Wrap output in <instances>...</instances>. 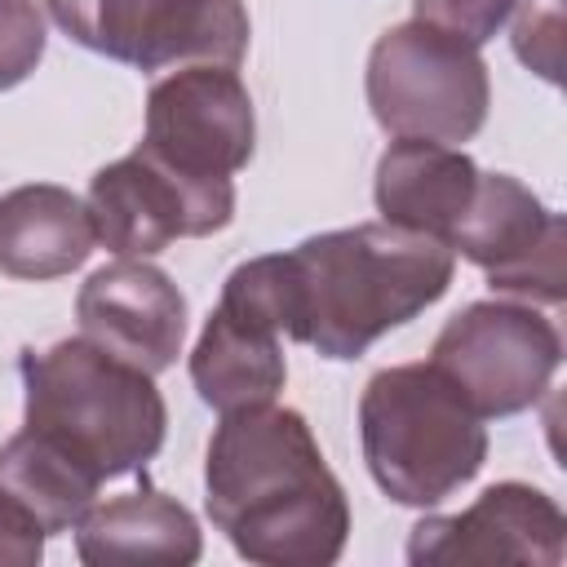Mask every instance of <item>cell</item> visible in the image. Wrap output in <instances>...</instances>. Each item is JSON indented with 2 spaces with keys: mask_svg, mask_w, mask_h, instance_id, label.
Wrapping results in <instances>:
<instances>
[{
  "mask_svg": "<svg viewBox=\"0 0 567 567\" xmlns=\"http://www.w3.org/2000/svg\"><path fill=\"white\" fill-rule=\"evenodd\" d=\"M452 270L456 252L447 244L363 221L235 266L221 284V306L270 323L323 359H359L377 337L434 306Z\"/></svg>",
  "mask_w": 567,
  "mask_h": 567,
  "instance_id": "6da1fadb",
  "label": "cell"
},
{
  "mask_svg": "<svg viewBox=\"0 0 567 567\" xmlns=\"http://www.w3.org/2000/svg\"><path fill=\"white\" fill-rule=\"evenodd\" d=\"M204 505L239 558L328 567L350 536V505L310 425L292 408L221 412L204 461Z\"/></svg>",
  "mask_w": 567,
  "mask_h": 567,
  "instance_id": "7a4b0ae2",
  "label": "cell"
},
{
  "mask_svg": "<svg viewBox=\"0 0 567 567\" xmlns=\"http://www.w3.org/2000/svg\"><path fill=\"white\" fill-rule=\"evenodd\" d=\"M22 430L66 452L97 483L142 470L164 443V399L151 372L89 337L22 354Z\"/></svg>",
  "mask_w": 567,
  "mask_h": 567,
  "instance_id": "3957f363",
  "label": "cell"
},
{
  "mask_svg": "<svg viewBox=\"0 0 567 567\" xmlns=\"http://www.w3.org/2000/svg\"><path fill=\"white\" fill-rule=\"evenodd\" d=\"M359 439L377 487L412 509L447 501L487 461L483 416L434 363L381 368L359 399Z\"/></svg>",
  "mask_w": 567,
  "mask_h": 567,
  "instance_id": "277c9868",
  "label": "cell"
},
{
  "mask_svg": "<svg viewBox=\"0 0 567 567\" xmlns=\"http://www.w3.org/2000/svg\"><path fill=\"white\" fill-rule=\"evenodd\" d=\"M368 106L372 120L394 137L461 146L487 120V66L474 44L412 18L372 44Z\"/></svg>",
  "mask_w": 567,
  "mask_h": 567,
  "instance_id": "5b68a950",
  "label": "cell"
},
{
  "mask_svg": "<svg viewBox=\"0 0 567 567\" xmlns=\"http://www.w3.org/2000/svg\"><path fill=\"white\" fill-rule=\"evenodd\" d=\"M44 9L75 44L137 71L239 66L248 49L239 0H44Z\"/></svg>",
  "mask_w": 567,
  "mask_h": 567,
  "instance_id": "8992f818",
  "label": "cell"
},
{
  "mask_svg": "<svg viewBox=\"0 0 567 567\" xmlns=\"http://www.w3.org/2000/svg\"><path fill=\"white\" fill-rule=\"evenodd\" d=\"M430 363L478 416H514L549 390L563 363V337L532 306L474 301L447 319Z\"/></svg>",
  "mask_w": 567,
  "mask_h": 567,
  "instance_id": "52a82bcc",
  "label": "cell"
},
{
  "mask_svg": "<svg viewBox=\"0 0 567 567\" xmlns=\"http://www.w3.org/2000/svg\"><path fill=\"white\" fill-rule=\"evenodd\" d=\"M89 217L115 257H155L173 239L226 230L235 217L230 177H190L146 146L106 164L89 182Z\"/></svg>",
  "mask_w": 567,
  "mask_h": 567,
  "instance_id": "ba28073f",
  "label": "cell"
},
{
  "mask_svg": "<svg viewBox=\"0 0 567 567\" xmlns=\"http://www.w3.org/2000/svg\"><path fill=\"white\" fill-rule=\"evenodd\" d=\"M447 248L474 261L492 292L540 306H563L567 297V226L509 173H478Z\"/></svg>",
  "mask_w": 567,
  "mask_h": 567,
  "instance_id": "9c48e42d",
  "label": "cell"
},
{
  "mask_svg": "<svg viewBox=\"0 0 567 567\" xmlns=\"http://www.w3.org/2000/svg\"><path fill=\"white\" fill-rule=\"evenodd\" d=\"M257 120L235 66H186L146 97L142 146L190 177H230L252 159Z\"/></svg>",
  "mask_w": 567,
  "mask_h": 567,
  "instance_id": "30bf717a",
  "label": "cell"
},
{
  "mask_svg": "<svg viewBox=\"0 0 567 567\" xmlns=\"http://www.w3.org/2000/svg\"><path fill=\"white\" fill-rule=\"evenodd\" d=\"M567 518L540 487L496 483L461 514L421 518L408 536V563H532L558 567Z\"/></svg>",
  "mask_w": 567,
  "mask_h": 567,
  "instance_id": "8fae6325",
  "label": "cell"
},
{
  "mask_svg": "<svg viewBox=\"0 0 567 567\" xmlns=\"http://www.w3.org/2000/svg\"><path fill=\"white\" fill-rule=\"evenodd\" d=\"M75 315L89 341L151 377L173 368L186 341V297L146 257H120L93 270L75 297Z\"/></svg>",
  "mask_w": 567,
  "mask_h": 567,
  "instance_id": "7c38bea8",
  "label": "cell"
},
{
  "mask_svg": "<svg viewBox=\"0 0 567 567\" xmlns=\"http://www.w3.org/2000/svg\"><path fill=\"white\" fill-rule=\"evenodd\" d=\"M474 182H478V168L461 146L399 137L377 159L372 195H377L381 221L447 244L474 199Z\"/></svg>",
  "mask_w": 567,
  "mask_h": 567,
  "instance_id": "4fadbf2b",
  "label": "cell"
},
{
  "mask_svg": "<svg viewBox=\"0 0 567 567\" xmlns=\"http://www.w3.org/2000/svg\"><path fill=\"white\" fill-rule=\"evenodd\" d=\"M93 244L89 204L66 186L31 182L0 195V275L62 279L89 261Z\"/></svg>",
  "mask_w": 567,
  "mask_h": 567,
  "instance_id": "5bb4252c",
  "label": "cell"
},
{
  "mask_svg": "<svg viewBox=\"0 0 567 567\" xmlns=\"http://www.w3.org/2000/svg\"><path fill=\"white\" fill-rule=\"evenodd\" d=\"M204 549L195 514L155 492H128L106 505H93L75 523V554L89 567H120V563H155V567H186Z\"/></svg>",
  "mask_w": 567,
  "mask_h": 567,
  "instance_id": "9a60e30c",
  "label": "cell"
},
{
  "mask_svg": "<svg viewBox=\"0 0 567 567\" xmlns=\"http://www.w3.org/2000/svg\"><path fill=\"white\" fill-rule=\"evenodd\" d=\"M190 381L199 399L217 412L275 403V394L288 381L279 332L244 310H230L217 301L208 315L195 350H190Z\"/></svg>",
  "mask_w": 567,
  "mask_h": 567,
  "instance_id": "2e32d148",
  "label": "cell"
},
{
  "mask_svg": "<svg viewBox=\"0 0 567 567\" xmlns=\"http://www.w3.org/2000/svg\"><path fill=\"white\" fill-rule=\"evenodd\" d=\"M0 487L18 496L49 536H58V532H75V523L93 509L102 483L53 443L22 430L0 447Z\"/></svg>",
  "mask_w": 567,
  "mask_h": 567,
  "instance_id": "e0dca14e",
  "label": "cell"
},
{
  "mask_svg": "<svg viewBox=\"0 0 567 567\" xmlns=\"http://www.w3.org/2000/svg\"><path fill=\"white\" fill-rule=\"evenodd\" d=\"M514 53L527 71L558 84L563 75V0H514Z\"/></svg>",
  "mask_w": 567,
  "mask_h": 567,
  "instance_id": "ac0fdd59",
  "label": "cell"
},
{
  "mask_svg": "<svg viewBox=\"0 0 567 567\" xmlns=\"http://www.w3.org/2000/svg\"><path fill=\"white\" fill-rule=\"evenodd\" d=\"M44 58V18L35 0H0V89L22 84Z\"/></svg>",
  "mask_w": 567,
  "mask_h": 567,
  "instance_id": "d6986e66",
  "label": "cell"
},
{
  "mask_svg": "<svg viewBox=\"0 0 567 567\" xmlns=\"http://www.w3.org/2000/svg\"><path fill=\"white\" fill-rule=\"evenodd\" d=\"M412 9H416V22H430L478 49L505 27L514 0H412Z\"/></svg>",
  "mask_w": 567,
  "mask_h": 567,
  "instance_id": "ffe728a7",
  "label": "cell"
},
{
  "mask_svg": "<svg viewBox=\"0 0 567 567\" xmlns=\"http://www.w3.org/2000/svg\"><path fill=\"white\" fill-rule=\"evenodd\" d=\"M44 536L35 514L0 487V567H35L44 558Z\"/></svg>",
  "mask_w": 567,
  "mask_h": 567,
  "instance_id": "44dd1931",
  "label": "cell"
}]
</instances>
